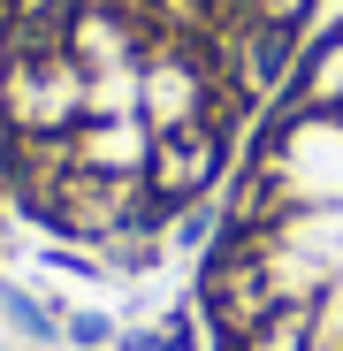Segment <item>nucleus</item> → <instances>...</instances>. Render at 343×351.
I'll return each instance as SVG.
<instances>
[{"mask_svg":"<svg viewBox=\"0 0 343 351\" xmlns=\"http://www.w3.org/2000/svg\"><path fill=\"white\" fill-rule=\"evenodd\" d=\"M160 351H199V336H191V321H183V313L160 328Z\"/></svg>","mask_w":343,"mask_h":351,"instance_id":"4","label":"nucleus"},{"mask_svg":"<svg viewBox=\"0 0 343 351\" xmlns=\"http://www.w3.org/2000/svg\"><path fill=\"white\" fill-rule=\"evenodd\" d=\"M237 8H244V23H259V31H298L313 0H237Z\"/></svg>","mask_w":343,"mask_h":351,"instance_id":"3","label":"nucleus"},{"mask_svg":"<svg viewBox=\"0 0 343 351\" xmlns=\"http://www.w3.org/2000/svg\"><path fill=\"white\" fill-rule=\"evenodd\" d=\"M298 107H305V114H343V31H328V38L305 53V69H298Z\"/></svg>","mask_w":343,"mask_h":351,"instance_id":"2","label":"nucleus"},{"mask_svg":"<svg viewBox=\"0 0 343 351\" xmlns=\"http://www.w3.org/2000/svg\"><path fill=\"white\" fill-rule=\"evenodd\" d=\"M69 336H77V343H99V336H107V321H92V313H77V321H69Z\"/></svg>","mask_w":343,"mask_h":351,"instance_id":"5","label":"nucleus"},{"mask_svg":"<svg viewBox=\"0 0 343 351\" xmlns=\"http://www.w3.org/2000/svg\"><path fill=\"white\" fill-rule=\"evenodd\" d=\"M0 16H23V0H0Z\"/></svg>","mask_w":343,"mask_h":351,"instance_id":"6","label":"nucleus"},{"mask_svg":"<svg viewBox=\"0 0 343 351\" xmlns=\"http://www.w3.org/2000/svg\"><path fill=\"white\" fill-rule=\"evenodd\" d=\"M221 160H229V130H214V123H191V130L153 138V160H145V191H153V206H160V214L199 206V191L221 176Z\"/></svg>","mask_w":343,"mask_h":351,"instance_id":"1","label":"nucleus"}]
</instances>
